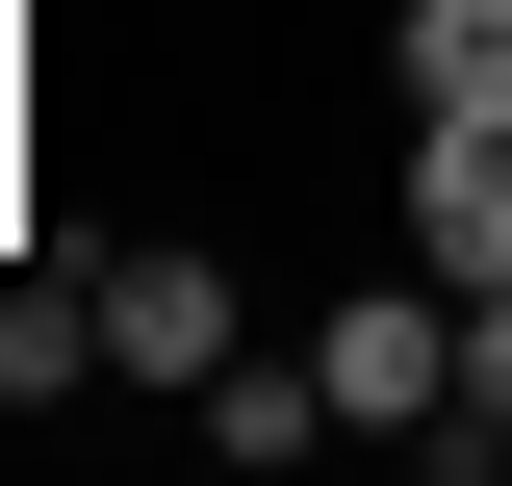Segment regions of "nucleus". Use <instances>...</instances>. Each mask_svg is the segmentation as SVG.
I'll return each instance as SVG.
<instances>
[{
	"mask_svg": "<svg viewBox=\"0 0 512 486\" xmlns=\"http://www.w3.org/2000/svg\"><path fill=\"white\" fill-rule=\"evenodd\" d=\"M461 435H512V282H461Z\"/></svg>",
	"mask_w": 512,
	"mask_h": 486,
	"instance_id": "0eeeda50",
	"label": "nucleus"
},
{
	"mask_svg": "<svg viewBox=\"0 0 512 486\" xmlns=\"http://www.w3.org/2000/svg\"><path fill=\"white\" fill-rule=\"evenodd\" d=\"M384 52H410V103H512V0H410Z\"/></svg>",
	"mask_w": 512,
	"mask_h": 486,
	"instance_id": "39448f33",
	"label": "nucleus"
},
{
	"mask_svg": "<svg viewBox=\"0 0 512 486\" xmlns=\"http://www.w3.org/2000/svg\"><path fill=\"white\" fill-rule=\"evenodd\" d=\"M308 359H333V410H359V435H461V282H359Z\"/></svg>",
	"mask_w": 512,
	"mask_h": 486,
	"instance_id": "f257e3e1",
	"label": "nucleus"
},
{
	"mask_svg": "<svg viewBox=\"0 0 512 486\" xmlns=\"http://www.w3.org/2000/svg\"><path fill=\"white\" fill-rule=\"evenodd\" d=\"M410 256L512 282V103H410Z\"/></svg>",
	"mask_w": 512,
	"mask_h": 486,
	"instance_id": "7ed1b4c3",
	"label": "nucleus"
},
{
	"mask_svg": "<svg viewBox=\"0 0 512 486\" xmlns=\"http://www.w3.org/2000/svg\"><path fill=\"white\" fill-rule=\"evenodd\" d=\"M77 359H103V307H77V282H0V410H52Z\"/></svg>",
	"mask_w": 512,
	"mask_h": 486,
	"instance_id": "423d86ee",
	"label": "nucleus"
},
{
	"mask_svg": "<svg viewBox=\"0 0 512 486\" xmlns=\"http://www.w3.org/2000/svg\"><path fill=\"white\" fill-rule=\"evenodd\" d=\"M308 435H333V359H256V333L205 359V461H308Z\"/></svg>",
	"mask_w": 512,
	"mask_h": 486,
	"instance_id": "20e7f679",
	"label": "nucleus"
},
{
	"mask_svg": "<svg viewBox=\"0 0 512 486\" xmlns=\"http://www.w3.org/2000/svg\"><path fill=\"white\" fill-rule=\"evenodd\" d=\"M231 333H256V307H231V256H205V231H154V256L103 282V359L154 384V410H205V359H231Z\"/></svg>",
	"mask_w": 512,
	"mask_h": 486,
	"instance_id": "f03ea898",
	"label": "nucleus"
}]
</instances>
